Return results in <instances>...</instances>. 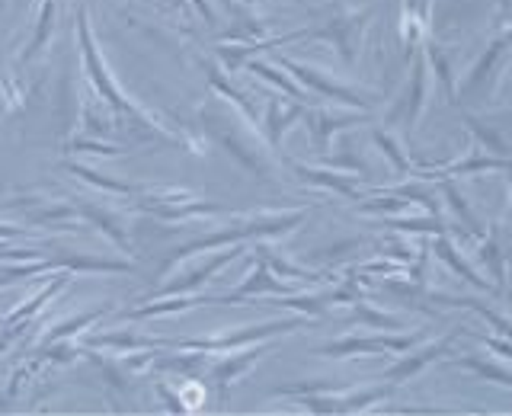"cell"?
I'll use <instances>...</instances> for the list:
<instances>
[{
  "label": "cell",
  "mask_w": 512,
  "mask_h": 416,
  "mask_svg": "<svg viewBox=\"0 0 512 416\" xmlns=\"http://www.w3.org/2000/svg\"><path fill=\"white\" fill-rule=\"evenodd\" d=\"M71 276H74L71 269H58V276H55L52 282H48V285L42 288V292H36V295H32L29 301H23V304H16V308H13V311H10L7 317H0V327L20 324V320H32V317H36V314H39V311L45 308L48 301H55V295L61 292L64 285L71 282Z\"/></svg>",
  "instance_id": "cell-5"
},
{
  "label": "cell",
  "mask_w": 512,
  "mask_h": 416,
  "mask_svg": "<svg viewBox=\"0 0 512 416\" xmlns=\"http://www.w3.org/2000/svg\"><path fill=\"white\" fill-rule=\"evenodd\" d=\"M55 20H58V0H39V13H36V29H32L29 45L20 52V61H32L45 52V45L52 42L55 32Z\"/></svg>",
  "instance_id": "cell-6"
},
{
  "label": "cell",
  "mask_w": 512,
  "mask_h": 416,
  "mask_svg": "<svg viewBox=\"0 0 512 416\" xmlns=\"http://www.w3.org/2000/svg\"><path fill=\"white\" fill-rule=\"evenodd\" d=\"M77 39H80V55H84V71L90 77L93 90L103 96V100L116 109V112H125V116H132V122H141V125H154L151 116H144V112L122 96V90L116 87V80L109 77V68L103 55L96 52V39H93V29H90V13L87 7H77Z\"/></svg>",
  "instance_id": "cell-1"
},
{
  "label": "cell",
  "mask_w": 512,
  "mask_h": 416,
  "mask_svg": "<svg viewBox=\"0 0 512 416\" xmlns=\"http://www.w3.org/2000/svg\"><path fill=\"white\" fill-rule=\"evenodd\" d=\"M7 208L13 212H23L26 224H36V228H64V231H77V208L71 199H52V196H16L7 199Z\"/></svg>",
  "instance_id": "cell-2"
},
{
  "label": "cell",
  "mask_w": 512,
  "mask_h": 416,
  "mask_svg": "<svg viewBox=\"0 0 512 416\" xmlns=\"http://www.w3.org/2000/svg\"><path fill=\"white\" fill-rule=\"evenodd\" d=\"M13 237H29V228H26V224L0 221V240H13Z\"/></svg>",
  "instance_id": "cell-12"
},
{
  "label": "cell",
  "mask_w": 512,
  "mask_h": 416,
  "mask_svg": "<svg viewBox=\"0 0 512 416\" xmlns=\"http://www.w3.org/2000/svg\"><path fill=\"white\" fill-rule=\"evenodd\" d=\"M68 151H74V154H80V151H90V154H103V157H116V154H122V148H112V144H100V141H90V138H71L68 141Z\"/></svg>",
  "instance_id": "cell-11"
},
{
  "label": "cell",
  "mask_w": 512,
  "mask_h": 416,
  "mask_svg": "<svg viewBox=\"0 0 512 416\" xmlns=\"http://www.w3.org/2000/svg\"><path fill=\"white\" fill-rule=\"evenodd\" d=\"M74 208H77L80 221L93 224V228L100 231V234H106L119 250L132 253V237H128V224L122 221V215H116L112 208L96 205V202H74Z\"/></svg>",
  "instance_id": "cell-3"
},
{
  "label": "cell",
  "mask_w": 512,
  "mask_h": 416,
  "mask_svg": "<svg viewBox=\"0 0 512 416\" xmlns=\"http://www.w3.org/2000/svg\"><path fill=\"white\" fill-rule=\"evenodd\" d=\"M61 170H68L74 173L77 180H84L96 189H103V192H116V196H128V192H135L128 183H119V180H112V176L100 173V170H93V167H84V164H77V160H61Z\"/></svg>",
  "instance_id": "cell-8"
},
{
  "label": "cell",
  "mask_w": 512,
  "mask_h": 416,
  "mask_svg": "<svg viewBox=\"0 0 512 416\" xmlns=\"http://www.w3.org/2000/svg\"><path fill=\"white\" fill-rule=\"evenodd\" d=\"M80 122H84V132L96 135V138H103L116 128V109L93 90V84L87 87L84 96H80Z\"/></svg>",
  "instance_id": "cell-4"
},
{
  "label": "cell",
  "mask_w": 512,
  "mask_h": 416,
  "mask_svg": "<svg viewBox=\"0 0 512 416\" xmlns=\"http://www.w3.org/2000/svg\"><path fill=\"white\" fill-rule=\"evenodd\" d=\"M26 106V84L16 74H7L0 80V112L4 116H16Z\"/></svg>",
  "instance_id": "cell-9"
},
{
  "label": "cell",
  "mask_w": 512,
  "mask_h": 416,
  "mask_svg": "<svg viewBox=\"0 0 512 416\" xmlns=\"http://www.w3.org/2000/svg\"><path fill=\"white\" fill-rule=\"evenodd\" d=\"M109 311V304L106 308H93V311H84V314H74V317H64L58 320V324H52L45 333H42V340L39 343H55V340H74V336L84 333L90 324H96L103 314Z\"/></svg>",
  "instance_id": "cell-7"
},
{
  "label": "cell",
  "mask_w": 512,
  "mask_h": 416,
  "mask_svg": "<svg viewBox=\"0 0 512 416\" xmlns=\"http://www.w3.org/2000/svg\"><path fill=\"white\" fill-rule=\"evenodd\" d=\"M87 346H103V349H141V346H154V340H144L135 333H100L90 336Z\"/></svg>",
  "instance_id": "cell-10"
}]
</instances>
